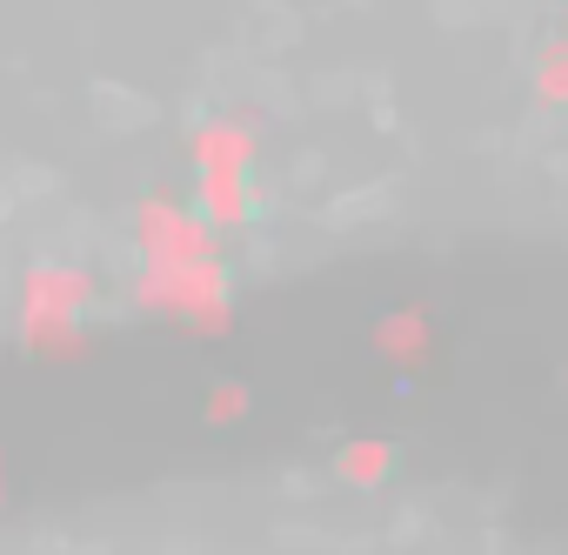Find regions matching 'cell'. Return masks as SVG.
<instances>
[{"instance_id": "1", "label": "cell", "mask_w": 568, "mask_h": 555, "mask_svg": "<svg viewBox=\"0 0 568 555\" xmlns=\"http://www.w3.org/2000/svg\"><path fill=\"white\" fill-rule=\"evenodd\" d=\"M382 468H388V448H342V475H348V482H355V475L375 482Z\"/></svg>"}]
</instances>
